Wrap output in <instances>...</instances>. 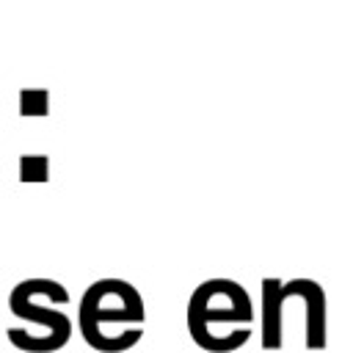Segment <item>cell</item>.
<instances>
[{
    "label": "cell",
    "instance_id": "4",
    "mask_svg": "<svg viewBox=\"0 0 353 353\" xmlns=\"http://www.w3.org/2000/svg\"><path fill=\"white\" fill-rule=\"evenodd\" d=\"M50 94L47 88H22L19 91V116H47L50 110Z\"/></svg>",
    "mask_w": 353,
    "mask_h": 353
},
{
    "label": "cell",
    "instance_id": "2",
    "mask_svg": "<svg viewBox=\"0 0 353 353\" xmlns=\"http://www.w3.org/2000/svg\"><path fill=\"white\" fill-rule=\"evenodd\" d=\"M185 325L196 347L207 353H234L254 334L251 295L229 279H210L190 292Z\"/></svg>",
    "mask_w": 353,
    "mask_h": 353
},
{
    "label": "cell",
    "instance_id": "5",
    "mask_svg": "<svg viewBox=\"0 0 353 353\" xmlns=\"http://www.w3.org/2000/svg\"><path fill=\"white\" fill-rule=\"evenodd\" d=\"M50 160L47 154H22L19 157V182H47Z\"/></svg>",
    "mask_w": 353,
    "mask_h": 353
},
{
    "label": "cell",
    "instance_id": "1",
    "mask_svg": "<svg viewBox=\"0 0 353 353\" xmlns=\"http://www.w3.org/2000/svg\"><path fill=\"white\" fill-rule=\"evenodd\" d=\"M74 328L97 353H127L143 339L146 303L124 279H99L80 295Z\"/></svg>",
    "mask_w": 353,
    "mask_h": 353
},
{
    "label": "cell",
    "instance_id": "3",
    "mask_svg": "<svg viewBox=\"0 0 353 353\" xmlns=\"http://www.w3.org/2000/svg\"><path fill=\"white\" fill-rule=\"evenodd\" d=\"M69 290L47 276H33L8 292V312L25 325L6 328L11 347L22 353H58L74 334V320L66 314Z\"/></svg>",
    "mask_w": 353,
    "mask_h": 353
}]
</instances>
